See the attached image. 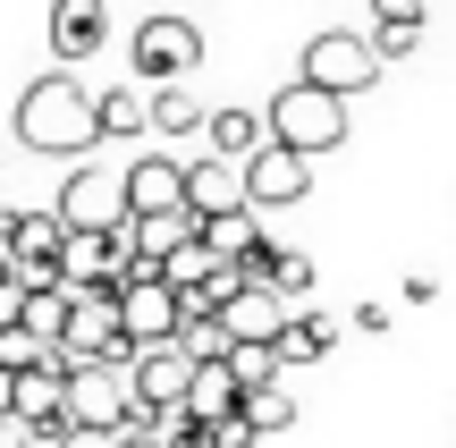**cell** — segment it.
<instances>
[{
  "label": "cell",
  "instance_id": "5b68a950",
  "mask_svg": "<svg viewBox=\"0 0 456 448\" xmlns=\"http://www.w3.org/2000/svg\"><path fill=\"white\" fill-rule=\"evenodd\" d=\"M305 77L355 102V94L380 85V43H372V34H313V43H305Z\"/></svg>",
  "mask_w": 456,
  "mask_h": 448
},
{
  "label": "cell",
  "instance_id": "3957f363",
  "mask_svg": "<svg viewBox=\"0 0 456 448\" xmlns=\"http://www.w3.org/2000/svg\"><path fill=\"white\" fill-rule=\"evenodd\" d=\"M127 68L144 85L195 77V68H203V26H195V17H144V26L127 34Z\"/></svg>",
  "mask_w": 456,
  "mask_h": 448
},
{
  "label": "cell",
  "instance_id": "83f0119b",
  "mask_svg": "<svg viewBox=\"0 0 456 448\" xmlns=\"http://www.w3.org/2000/svg\"><path fill=\"white\" fill-rule=\"evenodd\" d=\"M203 237H212V254H228V263H237V254L262 237V220H254V203H245V212H220V220H203Z\"/></svg>",
  "mask_w": 456,
  "mask_h": 448
},
{
  "label": "cell",
  "instance_id": "4316f807",
  "mask_svg": "<svg viewBox=\"0 0 456 448\" xmlns=\"http://www.w3.org/2000/svg\"><path fill=\"white\" fill-rule=\"evenodd\" d=\"M161 432H169V448H228L220 415H203V406H169V415H161Z\"/></svg>",
  "mask_w": 456,
  "mask_h": 448
},
{
  "label": "cell",
  "instance_id": "cb8c5ba5",
  "mask_svg": "<svg viewBox=\"0 0 456 448\" xmlns=\"http://www.w3.org/2000/svg\"><path fill=\"white\" fill-rule=\"evenodd\" d=\"M195 229H203V212H195V203H178V212H144V220H135V246L161 263V254L178 246V237H195Z\"/></svg>",
  "mask_w": 456,
  "mask_h": 448
},
{
  "label": "cell",
  "instance_id": "4fadbf2b",
  "mask_svg": "<svg viewBox=\"0 0 456 448\" xmlns=\"http://www.w3.org/2000/svg\"><path fill=\"white\" fill-rule=\"evenodd\" d=\"M68 372H77L68 347L17 372V423H77V415H68Z\"/></svg>",
  "mask_w": 456,
  "mask_h": 448
},
{
  "label": "cell",
  "instance_id": "d4e9b609",
  "mask_svg": "<svg viewBox=\"0 0 456 448\" xmlns=\"http://www.w3.org/2000/svg\"><path fill=\"white\" fill-rule=\"evenodd\" d=\"M212 263H220V254H212V237L195 229V237H178V246L161 254V280H169V288H195V280H212Z\"/></svg>",
  "mask_w": 456,
  "mask_h": 448
},
{
  "label": "cell",
  "instance_id": "6da1fadb",
  "mask_svg": "<svg viewBox=\"0 0 456 448\" xmlns=\"http://www.w3.org/2000/svg\"><path fill=\"white\" fill-rule=\"evenodd\" d=\"M17 144L43 152V161H85L102 144V94L77 68H51L17 94Z\"/></svg>",
  "mask_w": 456,
  "mask_h": 448
},
{
  "label": "cell",
  "instance_id": "30bf717a",
  "mask_svg": "<svg viewBox=\"0 0 456 448\" xmlns=\"http://www.w3.org/2000/svg\"><path fill=\"white\" fill-rule=\"evenodd\" d=\"M245 186H254V212H288V203L313 195V152H296V144L271 135V144L245 161Z\"/></svg>",
  "mask_w": 456,
  "mask_h": 448
},
{
  "label": "cell",
  "instance_id": "ffe728a7",
  "mask_svg": "<svg viewBox=\"0 0 456 448\" xmlns=\"http://www.w3.org/2000/svg\"><path fill=\"white\" fill-rule=\"evenodd\" d=\"M330 338H338V322H330V314H313V305H296V314H288V330H279V364H322V355H330Z\"/></svg>",
  "mask_w": 456,
  "mask_h": 448
},
{
  "label": "cell",
  "instance_id": "603a6c76",
  "mask_svg": "<svg viewBox=\"0 0 456 448\" xmlns=\"http://www.w3.org/2000/svg\"><path fill=\"white\" fill-rule=\"evenodd\" d=\"M237 415L254 423L262 440H279V432H288V423H296V398H288V389H279V381H254V389H245V398H237Z\"/></svg>",
  "mask_w": 456,
  "mask_h": 448
},
{
  "label": "cell",
  "instance_id": "5bb4252c",
  "mask_svg": "<svg viewBox=\"0 0 456 448\" xmlns=\"http://www.w3.org/2000/svg\"><path fill=\"white\" fill-rule=\"evenodd\" d=\"M186 203H195L203 220L245 212V203H254V186H245V161H228V152H203V161H186Z\"/></svg>",
  "mask_w": 456,
  "mask_h": 448
},
{
  "label": "cell",
  "instance_id": "7c38bea8",
  "mask_svg": "<svg viewBox=\"0 0 456 448\" xmlns=\"http://www.w3.org/2000/svg\"><path fill=\"white\" fill-rule=\"evenodd\" d=\"M110 43V0H51V60L77 68Z\"/></svg>",
  "mask_w": 456,
  "mask_h": 448
},
{
  "label": "cell",
  "instance_id": "2e32d148",
  "mask_svg": "<svg viewBox=\"0 0 456 448\" xmlns=\"http://www.w3.org/2000/svg\"><path fill=\"white\" fill-rule=\"evenodd\" d=\"M203 102H195V77H169L152 85V135H169V144H186V135H203Z\"/></svg>",
  "mask_w": 456,
  "mask_h": 448
},
{
  "label": "cell",
  "instance_id": "4dcf8cb0",
  "mask_svg": "<svg viewBox=\"0 0 456 448\" xmlns=\"http://www.w3.org/2000/svg\"><path fill=\"white\" fill-rule=\"evenodd\" d=\"M17 314H26V288H17V280H9V271H0V330H9V322H17Z\"/></svg>",
  "mask_w": 456,
  "mask_h": 448
},
{
  "label": "cell",
  "instance_id": "7a4b0ae2",
  "mask_svg": "<svg viewBox=\"0 0 456 448\" xmlns=\"http://www.w3.org/2000/svg\"><path fill=\"white\" fill-rule=\"evenodd\" d=\"M262 118H271L279 144L313 152V161L346 144V94H330V85H313V77H296L288 94H271V110H262Z\"/></svg>",
  "mask_w": 456,
  "mask_h": 448
},
{
  "label": "cell",
  "instance_id": "8fae6325",
  "mask_svg": "<svg viewBox=\"0 0 456 448\" xmlns=\"http://www.w3.org/2000/svg\"><path fill=\"white\" fill-rule=\"evenodd\" d=\"M127 381H135V398L144 406H186V389H195V355L178 347V338H152V347H135L127 355Z\"/></svg>",
  "mask_w": 456,
  "mask_h": 448
},
{
  "label": "cell",
  "instance_id": "ac0fdd59",
  "mask_svg": "<svg viewBox=\"0 0 456 448\" xmlns=\"http://www.w3.org/2000/svg\"><path fill=\"white\" fill-rule=\"evenodd\" d=\"M127 135H152V85H110L102 94V144H127Z\"/></svg>",
  "mask_w": 456,
  "mask_h": 448
},
{
  "label": "cell",
  "instance_id": "9c48e42d",
  "mask_svg": "<svg viewBox=\"0 0 456 448\" xmlns=\"http://www.w3.org/2000/svg\"><path fill=\"white\" fill-rule=\"evenodd\" d=\"M60 347L77 355V364H85V355H135V347H127V322H118V288H77Z\"/></svg>",
  "mask_w": 456,
  "mask_h": 448
},
{
  "label": "cell",
  "instance_id": "f1b7e54d",
  "mask_svg": "<svg viewBox=\"0 0 456 448\" xmlns=\"http://www.w3.org/2000/svg\"><path fill=\"white\" fill-rule=\"evenodd\" d=\"M43 355H60V347H51V338L34 330V322H9V330H0V364H9V372L43 364Z\"/></svg>",
  "mask_w": 456,
  "mask_h": 448
},
{
  "label": "cell",
  "instance_id": "e0dca14e",
  "mask_svg": "<svg viewBox=\"0 0 456 448\" xmlns=\"http://www.w3.org/2000/svg\"><path fill=\"white\" fill-rule=\"evenodd\" d=\"M271 144V118L262 110H212L203 118V152H228V161H254Z\"/></svg>",
  "mask_w": 456,
  "mask_h": 448
},
{
  "label": "cell",
  "instance_id": "52a82bcc",
  "mask_svg": "<svg viewBox=\"0 0 456 448\" xmlns=\"http://www.w3.org/2000/svg\"><path fill=\"white\" fill-rule=\"evenodd\" d=\"M60 220L68 229H118L127 212V169H68L60 178Z\"/></svg>",
  "mask_w": 456,
  "mask_h": 448
},
{
  "label": "cell",
  "instance_id": "f546056e",
  "mask_svg": "<svg viewBox=\"0 0 456 448\" xmlns=\"http://www.w3.org/2000/svg\"><path fill=\"white\" fill-rule=\"evenodd\" d=\"M271 288H279V297H288V305H305V297H313V263H305V254H279Z\"/></svg>",
  "mask_w": 456,
  "mask_h": 448
},
{
  "label": "cell",
  "instance_id": "7402d4cb",
  "mask_svg": "<svg viewBox=\"0 0 456 448\" xmlns=\"http://www.w3.org/2000/svg\"><path fill=\"white\" fill-rule=\"evenodd\" d=\"M237 398H245V381H237V364H228V355L195 364V389H186V406H203V415H237Z\"/></svg>",
  "mask_w": 456,
  "mask_h": 448
},
{
  "label": "cell",
  "instance_id": "d6986e66",
  "mask_svg": "<svg viewBox=\"0 0 456 448\" xmlns=\"http://www.w3.org/2000/svg\"><path fill=\"white\" fill-rule=\"evenodd\" d=\"M423 9H431V0H372V43H380V60H406V51L423 43Z\"/></svg>",
  "mask_w": 456,
  "mask_h": 448
},
{
  "label": "cell",
  "instance_id": "277c9868",
  "mask_svg": "<svg viewBox=\"0 0 456 448\" xmlns=\"http://www.w3.org/2000/svg\"><path fill=\"white\" fill-rule=\"evenodd\" d=\"M135 406V381H127V355H85L77 372H68V415L85 423V432H118Z\"/></svg>",
  "mask_w": 456,
  "mask_h": 448
},
{
  "label": "cell",
  "instance_id": "1f68e13d",
  "mask_svg": "<svg viewBox=\"0 0 456 448\" xmlns=\"http://www.w3.org/2000/svg\"><path fill=\"white\" fill-rule=\"evenodd\" d=\"M0 237H9V212H0Z\"/></svg>",
  "mask_w": 456,
  "mask_h": 448
},
{
  "label": "cell",
  "instance_id": "484cf974",
  "mask_svg": "<svg viewBox=\"0 0 456 448\" xmlns=\"http://www.w3.org/2000/svg\"><path fill=\"white\" fill-rule=\"evenodd\" d=\"M178 347L195 355V364H212V355H228L237 338H228V322H220V314H195V305H186V314H178Z\"/></svg>",
  "mask_w": 456,
  "mask_h": 448
},
{
  "label": "cell",
  "instance_id": "44dd1931",
  "mask_svg": "<svg viewBox=\"0 0 456 448\" xmlns=\"http://www.w3.org/2000/svg\"><path fill=\"white\" fill-rule=\"evenodd\" d=\"M68 305H77V280H68V271H60V280L26 288V314H17V322H34V330H43L51 347H60V330H68Z\"/></svg>",
  "mask_w": 456,
  "mask_h": 448
},
{
  "label": "cell",
  "instance_id": "8992f818",
  "mask_svg": "<svg viewBox=\"0 0 456 448\" xmlns=\"http://www.w3.org/2000/svg\"><path fill=\"white\" fill-rule=\"evenodd\" d=\"M9 271H17V288H43V280H60V254H68V220H60V203L51 212H9Z\"/></svg>",
  "mask_w": 456,
  "mask_h": 448
},
{
  "label": "cell",
  "instance_id": "ba28073f",
  "mask_svg": "<svg viewBox=\"0 0 456 448\" xmlns=\"http://www.w3.org/2000/svg\"><path fill=\"white\" fill-rule=\"evenodd\" d=\"M178 314H186V297L161 280V271H135V280H118V322H127V347L178 338Z\"/></svg>",
  "mask_w": 456,
  "mask_h": 448
},
{
  "label": "cell",
  "instance_id": "9a60e30c",
  "mask_svg": "<svg viewBox=\"0 0 456 448\" xmlns=\"http://www.w3.org/2000/svg\"><path fill=\"white\" fill-rule=\"evenodd\" d=\"M186 203V161L178 152H144V161H127V212H178Z\"/></svg>",
  "mask_w": 456,
  "mask_h": 448
}]
</instances>
